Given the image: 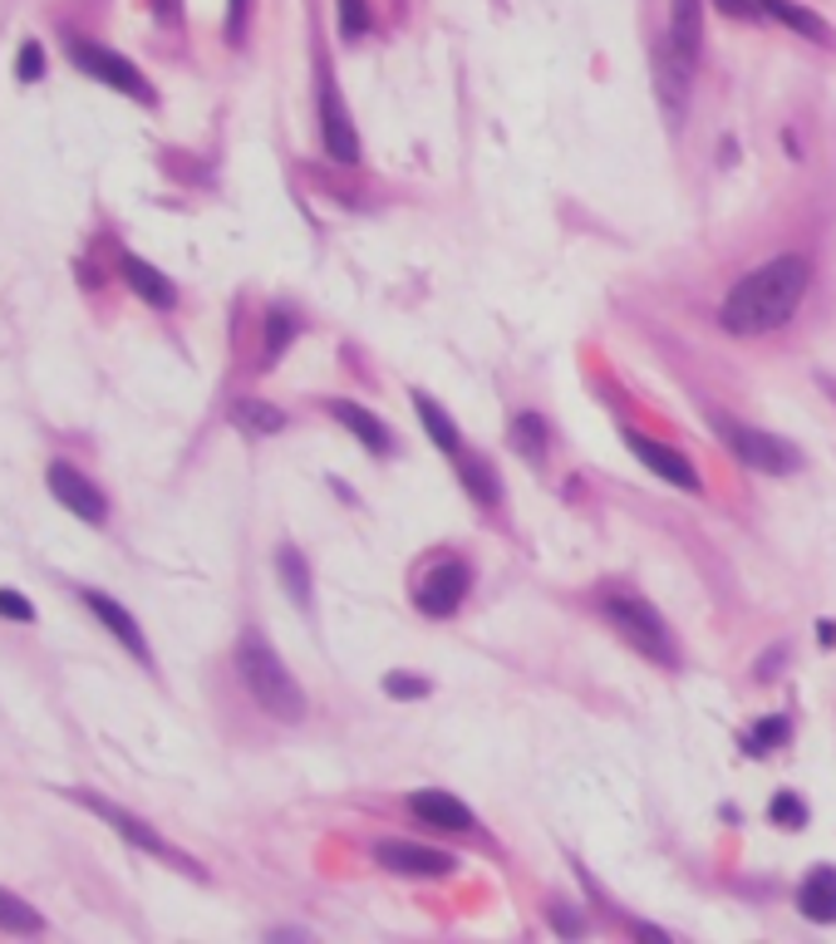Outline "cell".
<instances>
[{"label": "cell", "mask_w": 836, "mask_h": 944, "mask_svg": "<svg viewBox=\"0 0 836 944\" xmlns=\"http://www.w3.org/2000/svg\"><path fill=\"white\" fill-rule=\"evenodd\" d=\"M806 285H812L806 256H773V261L753 266V271L723 295L718 324H723L728 334H743V340L747 334H767V330L792 320L802 295H806Z\"/></svg>", "instance_id": "1"}, {"label": "cell", "mask_w": 836, "mask_h": 944, "mask_svg": "<svg viewBox=\"0 0 836 944\" xmlns=\"http://www.w3.org/2000/svg\"><path fill=\"white\" fill-rule=\"evenodd\" d=\"M236 678H242V688L261 713L281 718V723L305 718V688L295 684V674L285 669V659L275 654L261 629H242V639H236Z\"/></svg>", "instance_id": "2"}, {"label": "cell", "mask_w": 836, "mask_h": 944, "mask_svg": "<svg viewBox=\"0 0 836 944\" xmlns=\"http://www.w3.org/2000/svg\"><path fill=\"white\" fill-rule=\"evenodd\" d=\"M596 605H600V615H605V625L615 629L635 654H645L649 664H659V669L679 664L674 629H669V620L659 615V605L649 595H639L635 586H605L596 595Z\"/></svg>", "instance_id": "3"}, {"label": "cell", "mask_w": 836, "mask_h": 944, "mask_svg": "<svg viewBox=\"0 0 836 944\" xmlns=\"http://www.w3.org/2000/svg\"><path fill=\"white\" fill-rule=\"evenodd\" d=\"M74 796L79 806H84V812H94L98 822L104 826H114L118 836H123L128 846H138V851H148V856H157V861H167V865H177V871H187V875H202V865L192 861V856L187 851H177L173 841H167V836H157L153 826L143 822V816H133V812H123V806L118 802H108V796H98V792H84V787H74Z\"/></svg>", "instance_id": "4"}, {"label": "cell", "mask_w": 836, "mask_h": 944, "mask_svg": "<svg viewBox=\"0 0 836 944\" xmlns=\"http://www.w3.org/2000/svg\"><path fill=\"white\" fill-rule=\"evenodd\" d=\"M69 64L84 79H98V84L118 88V94L138 98V104H153V84L143 79V69L133 59H123L118 49L98 45V39H69Z\"/></svg>", "instance_id": "5"}, {"label": "cell", "mask_w": 836, "mask_h": 944, "mask_svg": "<svg viewBox=\"0 0 836 944\" xmlns=\"http://www.w3.org/2000/svg\"><path fill=\"white\" fill-rule=\"evenodd\" d=\"M714 423L723 428V442L733 448V458L753 472H767V477H782V472L797 468V452L787 448L777 433H763V428H747V423H733L723 413H714Z\"/></svg>", "instance_id": "6"}, {"label": "cell", "mask_w": 836, "mask_h": 944, "mask_svg": "<svg viewBox=\"0 0 836 944\" xmlns=\"http://www.w3.org/2000/svg\"><path fill=\"white\" fill-rule=\"evenodd\" d=\"M468 590H472L468 560L443 556L438 566H428L419 576V586H413V605H419V615H428V620H448V615H458L462 610Z\"/></svg>", "instance_id": "7"}, {"label": "cell", "mask_w": 836, "mask_h": 944, "mask_svg": "<svg viewBox=\"0 0 836 944\" xmlns=\"http://www.w3.org/2000/svg\"><path fill=\"white\" fill-rule=\"evenodd\" d=\"M45 482H49V492H55V502H64V511H74L79 521H89V527H104L108 521L104 487H98L94 477H84L74 462H49Z\"/></svg>", "instance_id": "8"}, {"label": "cell", "mask_w": 836, "mask_h": 944, "mask_svg": "<svg viewBox=\"0 0 836 944\" xmlns=\"http://www.w3.org/2000/svg\"><path fill=\"white\" fill-rule=\"evenodd\" d=\"M320 148L325 157H334L340 167L360 163V133L350 123V108L340 98V84L330 74H320Z\"/></svg>", "instance_id": "9"}, {"label": "cell", "mask_w": 836, "mask_h": 944, "mask_svg": "<svg viewBox=\"0 0 836 944\" xmlns=\"http://www.w3.org/2000/svg\"><path fill=\"white\" fill-rule=\"evenodd\" d=\"M374 861L389 875H423V881L458 871V856L452 851H433V846H419V841H393V836L374 846Z\"/></svg>", "instance_id": "10"}, {"label": "cell", "mask_w": 836, "mask_h": 944, "mask_svg": "<svg viewBox=\"0 0 836 944\" xmlns=\"http://www.w3.org/2000/svg\"><path fill=\"white\" fill-rule=\"evenodd\" d=\"M79 600H84V605H89V615H94L98 625H104L108 635H114L118 645H123L128 654L138 659V664H143V669H153V649H148L143 629H138V620L128 615V610L118 605L114 595H104V590H79Z\"/></svg>", "instance_id": "11"}, {"label": "cell", "mask_w": 836, "mask_h": 944, "mask_svg": "<svg viewBox=\"0 0 836 944\" xmlns=\"http://www.w3.org/2000/svg\"><path fill=\"white\" fill-rule=\"evenodd\" d=\"M625 448L635 452L639 462H645L655 477H664V482H674V487H684V492H698V468L684 458L679 448H669V442H655V438H645V433H635L629 428L625 433Z\"/></svg>", "instance_id": "12"}, {"label": "cell", "mask_w": 836, "mask_h": 944, "mask_svg": "<svg viewBox=\"0 0 836 944\" xmlns=\"http://www.w3.org/2000/svg\"><path fill=\"white\" fill-rule=\"evenodd\" d=\"M409 812L419 816L423 826H438V831H452V836L478 831V816H472V806L458 802L452 792H443V787H423V792H413L409 796Z\"/></svg>", "instance_id": "13"}, {"label": "cell", "mask_w": 836, "mask_h": 944, "mask_svg": "<svg viewBox=\"0 0 836 944\" xmlns=\"http://www.w3.org/2000/svg\"><path fill=\"white\" fill-rule=\"evenodd\" d=\"M325 413H330L344 433H354V438H360L374 458H389V452H393L389 423H384L374 409H364V403H354V399H330V403H325Z\"/></svg>", "instance_id": "14"}, {"label": "cell", "mask_w": 836, "mask_h": 944, "mask_svg": "<svg viewBox=\"0 0 836 944\" xmlns=\"http://www.w3.org/2000/svg\"><path fill=\"white\" fill-rule=\"evenodd\" d=\"M669 49L679 64H694L704 49V0H669Z\"/></svg>", "instance_id": "15"}, {"label": "cell", "mask_w": 836, "mask_h": 944, "mask_svg": "<svg viewBox=\"0 0 836 944\" xmlns=\"http://www.w3.org/2000/svg\"><path fill=\"white\" fill-rule=\"evenodd\" d=\"M118 271H123L128 291H133L143 305H153V310H173V305H177V285L167 281L157 266H148L143 256H123V261H118Z\"/></svg>", "instance_id": "16"}, {"label": "cell", "mask_w": 836, "mask_h": 944, "mask_svg": "<svg viewBox=\"0 0 836 944\" xmlns=\"http://www.w3.org/2000/svg\"><path fill=\"white\" fill-rule=\"evenodd\" d=\"M797 910L812 924H832L836 920V865H812L797 885Z\"/></svg>", "instance_id": "17"}, {"label": "cell", "mask_w": 836, "mask_h": 944, "mask_svg": "<svg viewBox=\"0 0 836 944\" xmlns=\"http://www.w3.org/2000/svg\"><path fill=\"white\" fill-rule=\"evenodd\" d=\"M413 413H419V423H423V433H428L433 448L448 452V458H458L462 438H458V423H452V413L443 409V403H433V393H423V389H413Z\"/></svg>", "instance_id": "18"}, {"label": "cell", "mask_w": 836, "mask_h": 944, "mask_svg": "<svg viewBox=\"0 0 836 944\" xmlns=\"http://www.w3.org/2000/svg\"><path fill=\"white\" fill-rule=\"evenodd\" d=\"M763 5V15H773L777 25H787L792 35H802V39H812V45H832V25H826L822 15H812L806 5H797V0H757Z\"/></svg>", "instance_id": "19"}, {"label": "cell", "mask_w": 836, "mask_h": 944, "mask_svg": "<svg viewBox=\"0 0 836 944\" xmlns=\"http://www.w3.org/2000/svg\"><path fill=\"white\" fill-rule=\"evenodd\" d=\"M226 418H232L242 433H251V438H271V433L285 428V409H275V403H266V399H236Z\"/></svg>", "instance_id": "20"}, {"label": "cell", "mask_w": 836, "mask_h": 944, "mask_svg": "<svg viewBox=\"0 0 836 944\" xmlns=\"http://www.w3.org/2000/svg\"><path fill=\"white\" fill-rule=\"evenodd\" d=\"M295 334H301V315L285 310V305H271V310H266V340H261V364H266V369H271V364L291 350Z\"/></svg>", "instance_id": "21"}, {"label": "cell", "mask_w": 836, "mask_h": 944, "mask_svg": "<svg viewBox=\"0 0 836 944\" xmlns=\"http://www.w3.org/2000/svg\"><path fill=\"white\" fill-rule=\"evenodd\" d=\"M275 576H281L285 595L295 600L301 610H310V560L301 556L295 546H281L275 551Z\"/></svg>", "instance_id": "22"}, {"label": "cell", "mask_w": 836, "mask_h": 944, "mask_svg": "<svg viewBox=\"0 0 836 944\" xmlns=\"http://www.w3.org/2000/svg\"><path fill=\"white\" fill-rule=\"evenodd\" d=\"M511 448L521 452V458L527 462H541L546 458V442H551V428H546V418H541V413H517V418H511Z\"/></svg>", "instance_id": "23"}, {"label": "cell", "mask_w": 836, "mask_h": 944, "mask_svg": "<svg viewBox=\"0 0 836 944\" xmlns=\"http://www.w3.org/2000/svg\"><path fill=\"white\" fill-rule=\"evenodd\" d=\"M458 477H462V487H468V497L478 502V507H502V477L492 472V462L468 458L458 468Z\"/></svg>", "instance_id": "24"}, {"label": "cell", "mask_w": 836, "mask_h": 944, "mask_svg": "<svg viewBox=\"0 0 836 944\" xmlns=\"http://www.w3.org/2000/svg\"><path fill=\"white\" fill-rule=\"evenodd\" d=\"M0 930L5 934H39L45 930V920H39L35 905H25L20 895H10L5 885H0Z\"/></svg>", "instance_id": "25"}, {"label": "cell", "mask_w": 836, "mask_h": 944, "mask_svg": "<svg viewBox=\"0 0 836 944\" xmlns=\"http://www.w3.org/2000/svg\"><path fill=\"white\" fill-rule=\"evenodd\" d=\"M782 738H787V718H782V713L757 718V723L743 733V753H747V757H763V753H773Z\"/></svg>", "instance_id": "26"}, {"label": "cell", "mask_w": 836, "mask_h": 944, "mask_svg": "<svg viewBox=\"0 0 836 944\" xmlns=\"http://www.w3.org/2000/svg\"><path fill=\"white\" fill-rule=\"evenodd\" d=\"M767 816H773L777 826H787V831H802L806 826V802L797 792H777L773 802H767Z\"/></svg>", "instance_id": "27"}, {"label": "cell", "mask_w": 836, "mask_h": 944, "mask_svg": "<svg viewBox=\"0 0 836 944\" xmlns=\"http://www.w3.org/2000/svg\"><path fill=\"white\" fill-rule=\"evenodd\" d=\"M334 5H340V35L344 39L369 35V0H334Z\"/></svg>", "instance_id": "28"}, {"label": "cell", "mask_w": 836, "mask_h": 944, "mask_svg": "<svg viewBox=\"0 0 836 944\" xmlns=\"http://www.w3.org/2000/svg\"><path fill=\"white\" fill-rule=\"evenodd\" d=\"M384 694L389 698H428V678H419V674H384Z\"/></svg>", "instance_id": "29"}, {"label": "cell", "mask_w": 836, "mask_h": 944, "mask_svg": "<svg viewBox=\"0 0 836 944\" xmlns=\"http://www.w3.org/2000/svg\"><path fill=\"white\" fill-rule=\"evenodd\" d=\"M15 74L25 79V84H35L39 74H45V49H39V39H25L15 55Z\"/></svg>", "instance_id": "30"}, {"label": "cell", "mask_w": 836, "mask_h": 944, "mask_svg": "<svg viewBox=\"0 0 836 944\" xmlns=\"http://www.w3.org/2000/svg\"><path fill=\"white\" fill-rule=\"evenodd\" d=\"M0 620H20V625H30V620H35V605H30L20 590H0Z\"/></svg>", "instance_id": "31"}, {"label": "cell", "mask_w": 836, "mask_h": 944, "mask_svg": "<svg viewBox=\"0 0 836 944\" xmlns=\"http://www.w3.org/2000/svg\"><path fill=\"white\" fill-rule=\"evenodd\" d=\"M246 5H251V0H226V39H242V25H246Z\"/></svg>", "instance_id": "32"}, {"label": "cell", "mask_w": 836, "mask_h": 944, "mask_svg": "<svg viewBox=\"0 0 836 944\" xmlns=\"http://www.w3.org/2000/svg\"><path fill=\"white\" fill-rule=\"evenodd\" d=\"M718 10H723V15H733V20H757L763 15V5H757V0H714Z\"/></svg>", "instance_id": "33"}, {"label": "cell", "mask_w": 836, "mask_h": 944, "mask_svg": "<svg viewBox=\"0 0 836 944\" xmlns=\"http://www.w3.org/2000/svg\"><path fill=\"white\" fill-rule=\"evenodd\" d=\"M551 924H556L561 934H580V930H586V924H580L570 910H561V905H556V910H551Z\"/></svg>", "instance_id": "34"}, {"label": "cell", "mask_w": 836, "mask_h": 944, "mask_svg": "<svg viewBox=\"0 0 836 944\" xmlns=\"http://www.w3.org/2000/svg\"><path fill=\"white\" fill-rule=\"evenodd\" d=\"M816 639H822V645H836V625H826L822 620V625H816Z\"/></svg>", "instance_id": "35"}]
</instances>
